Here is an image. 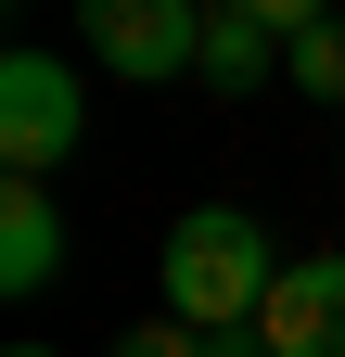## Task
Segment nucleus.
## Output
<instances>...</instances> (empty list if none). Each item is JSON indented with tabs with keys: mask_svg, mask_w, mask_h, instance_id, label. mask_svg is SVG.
I'll return each instance as SVG.
<instances>
[{
	"mask_svg": "<svg viewBox=\"0 0 345 357\" xmlns=\"http://www.w3.org/2000/svg\"><path fill=\"white\" fill-rule=\"evenodd\" d=\"M269 294H281V255H269V230H256L243 204H192L179 230H166V319H192V332H256Z\"/></svg>",
	"mask_w": 345,
	"mask_h": 357,
	"instance_id": "nucleus-1",
	"label": "nucleus"
},
{
	"mask_svg": "<svg viewBox=\"0 0 345 357\" xmlns=\"http://www.w3.org/2000/svg\"><path fill=\"white\" fill-rule=\"evenodd\" d=\"M77 38H90L103 77H192L205 64V13L192 0H90Z\"/></svg>",
	"mask_w": 345,
	"mask_h": 357,
	"instance_id": "nucleus-2",
	"label": "nucleus"
},
{
	"mask_svg": "<svg viewBox=\"0 0 345 357\" xmlns=\"http://www.w3.org/2000/svg\"><path fill=\"white\" fill-rule=\"evenodd\" d=\"M77 128H90V102H77V77H64L52 52H13V64H0V153H13V178L64 166Z\"/></svg>",
	"mask_w": 345,
	"mask_h": 357,
	"instance_id": "nucleus-3",
	"label": "nucleus"
},
{
	"mask_svg": "<svg viewBox=\"0 0 345 357\" xmlns=\"http://www.w3.org/2000/svg\"><path fill=\"white\" fill-rule=\"evenodd\" d=\"M320 26V0H230V13H205V89H269V64H294V38Z\"/></svg>",
	"mask_w": 345,
	"mask_h": 357,
	"instance_id": "nucleus-4",
	"label": "nucleus"
},
{
	"mask_svg": "<svg viewBox=\"0 0 345 357\" xmlns=\"http://www.w3.org/2000/svg\"><path fill=\"white\" fill-rule=\"evenodd\" d=\"M256 344H269V357H345V255L281 268V294H269V319H256Z\"/></svg>",
	"mask_w": 345,
	"mask_h": 357,
	"instance_id": "nucleus-5",
	"label": "nucleus"
},
{
	"mask_svg": "<svg viewBox=\"0 0 345 357\" xmlns=\"http://www.w3.org/2000/svg\"><path fill=\"white\" fill-rule=\"evenodd\" d=\"M64 268V204L38 192V178H13L0 192V294H38Z\"/></svg>",
	"mask_w": 345,
	"mask_h": 357,
	"instance_id": "nucleus-6",
	"label": "nucleus"
},
{
	"mask_svg": "<svg viewBox=\"0 0 345 357\" xmlns=\"http://www.w3.org/2000/svg\"><path fill=\"white\" fill-rule=\"evenodd\" d=\"M294 102H345V13H320L307 38H294V64H281Z\"/></svg>",
	"mask_w": 345,
	"mask_h": 357,
	"instance_id": "nucleus-7",
	"label": "nucleus"
},
{
	"mask_svg": "<svg viewBox=\"0 0 345 357\" xmlns=\"http://www.w3.org/2000/svg\"><path fill=\"white\" fill-rule=\"evenodd\" d=\"M115 357H218V332H192V319H128Z\"/></svg>",
	"mask_w": 345,
	"mask_h": 357,
	"instance_id": "nucleus-8",
	"label": "nucleus"
},
{
	"mask_svg": "<svg viewBox=\"0 0 345 357\" xmlns=\"http://www.w3.org/2000/svg\"><path fill=\"white\" fill-rule=\"evenodd\" d=\"M13 357H64V344H13Z\"/></svg>",
	"mask_w": 345,
	"mask_h": 357,
	"instance_id": "nucleus-9",
	"label": "nucleus"
}]
</instances>
